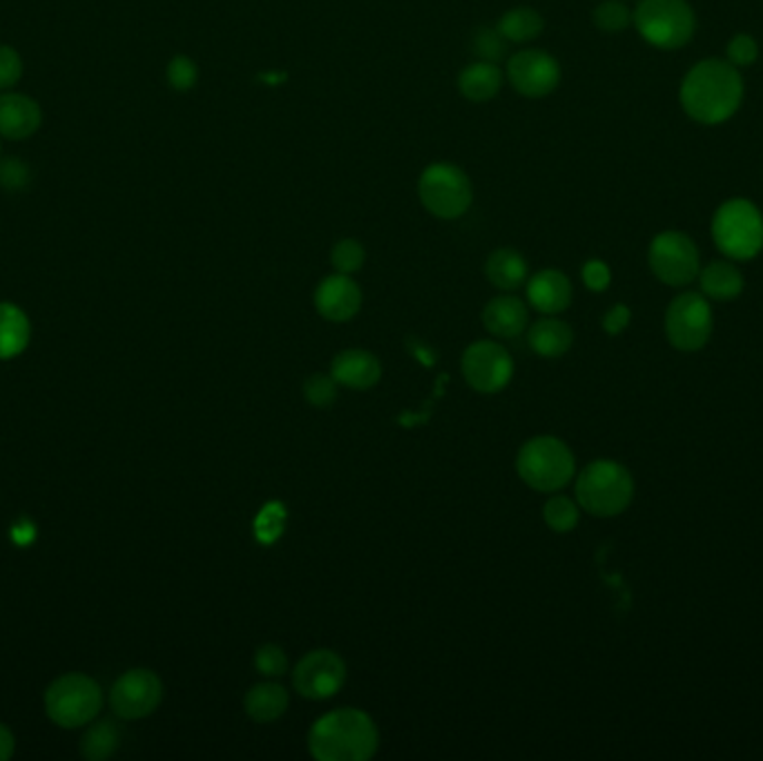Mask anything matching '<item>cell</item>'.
Here are the masks:
<instances>
[{"instance_id": "4", "label": "cell", "mask_w": 763, "mask_h": 761, "mask_svg": "<svg viewBox=\"0 0 763 761\" xmlns=\"http://www.w3.org/2000/svg\"><path fill=\"white\" fill-rule=\"evenodd\" d=\"M520 480L542 494L560 491L576 476L571 449L556 436H536L527 440L516 456Z\"/></svg>"}, {"instance_id": "12", "label": "cell", "mask_w": 763, "mask_h": 761, "mask_svg": "<svg viewBox=\"0 0 763 761\" xmlns=\"http://www.w3.org/2000/svg\"><path fill=\"white\" fill-rule=\"evenodd\" d=\"M346 683V663L333 650H313L304 654L293 670V685L297 694L311 701L335 696Z\"/></svg>"}, {"instance_id": "39", "label": "cell", "mask_w": 763, "mask_h": 761, "mask_svg": "<svg viewBox=\"0 0 763 761\" xmlns=\"http://www.w3.org/2000/svg\"><path fill=\"white\" fill-rule=\"evenodd\" d=\"M632 322V311L625 304L612 306L603 318V329L607 335H620Z\"/></svg>"}, {"instance_id": "22", "label": "cell", "mask_w": 763, "mask_h": 761, "mask_svg": "<svg viewBox=\"0 0 763 761\" xmlns=\"http://www.w3.org/2000/svg\"><path fill=\"white\" fill-rule=\"evenodd\" d=\"M288 690L275 681L253 685L244 696L246 714L257 723H273L288 710Z\"/></svg>"}, {"instance_id": "13", "label": "cell", "mask_w": 763, "mask_h": 761, "mask_svg": "<svg viewBox=\"0 0 763 761\" xmlns=\"http://www.w3.org/2000/svg\"><path fill=\"white\" fill-rule=\"evenodd\" d=\"M507 79L527 99L549 97L560 84L558 61L542 50H522L507 64Z\"/></svg>"}, {"instance_id": "28", "label": "cell", "mask_w": 763, "mask_h": 761, "mask_svg": "<svg viewBox=\"0 0 763 761\" xmlns=\"http://www.w3.org/2000/svg\"><path fill=\"white\" fill-rule=\"evenodd\" d=\"M119 728L113 721H101L92 725L84 736V757L88 759H108L119 748Z\"/></svg>"}, {"instance_id": "33", "label": "cell", "mask_w": 763, "mask_h": 761, "mask_svg": "<svg viewBox=\"0 0 763 761\" xmlns=\"http://www.w3.org/2000/svg\"><path fill=\"white\" fill-rule=\"evenodd\" d=\"M253 663H255V667H257L260 674L271 676V679L284 676V674L288 672V656H286V652H284L280 645H275V643L262 645V647L255 652V661H253Z\"/></svg>"}, {"instance_id": "19", "label": "cell", "mask_w": 763, "mask_h": 761, "mask_svg": "<svg viewBox=\"0 0 763 761\" xmlns=\"http://www.w3.org/2000/svg\"><path fill=\"white\" fill-rule=\"evenodd\" d=\"M41 126V108L23 95H0V135L8 139H28Z\"/></svg>"}, {"instance_id": "23", "label": "cell", "mask_w": 763, "mask_h": 761, "mask_svg": "<svg viewBox=\"0 0 763 761\" xmlns=\"http://www.w3.org/2000/svg\"><path fill=\"white\" fill-rule=\"evenodd\" d=\"M502 88V72L496 64L476 61L467 66L458 77L460 95L471 104H487L491 101Z\"/></svg>"}, {"instance_id": "36", "label": "cell", "mask_w": 763, "mask_h": 761, "mask_svg": "<svg viewBox=\"0 0 763 761\" xmlns=\"http://www.w3.org/2000/svg\"><path fill=\"white\" fill-rule=\"evenodd\" d=\"M21 75H23L21 57L12 48H0V90L19 84Z\"/></svg>"}, {"instance_id": "1", "label": "cell", "mask_w": 763, "mask_h": 761, "mask_svg": "<svg viewBox=\"0 0 763 761\" xmlns=\"http://www.w3.org/2000/svg\"><path fill=\"white\" fill-rule=\"evenodd\" d=\"M741 101L743 79L727 61H701L681 84V106L685 115L703 126L727 121L738 110Z\"/></svg>"}, {"instance_id": "27", "label": "cell", "mask_w": 763, "mask_h": 761, "mask_svg": "<svg viewBox=\"0 0 763 761\" xmlns=\"http://www.w3.org/2000/svg\"><path fill=\"white\" fill-rule=\"evenodd\" d=\"M542 518L551 531L567 534V531L576 529V525L580 520V505L567 496H563V494H556L545 503Z\"/></svg>"}, {"instance_id": "3", "label": "cell", "mask_w": 763, "mask_h": 761, "mask_svg": "<svg viewBox=\"0 0 763 761\" xmlns=\"http://www.w3.org/2000/svg\"><path fill=\"white\" fill-rule=\"evenodd\" d=\"M634 498V478L616 460H594L576 478V503L596 518L623 514Z\"/></svg>"}, {"instance_id": "8", "label": "cell", "mask_w": 763, "mask_h": 761, "mask_svg": "<svg viewBox=\"0 0 763 761\" xmlns=\"http://www.w3.org/2000/svg\"><path fill=\"white\" fill-rule=\"evenodd\" d=\"M104 703L101 687L86 674H66L57 679L46 694V708L55 723L77 728L92 721Z\"/></svg>"}, {"instance_id": "14", "label": "cell", "mask_w": 763, "mask_h": 761, "mask_svg": "<svg viewBox=\"0 0 763 761\" xmlns=\"http://www.w3.org/2000/svg\"><path fill=\"white\" fill-rule=\"evenodd\" d=\"M164 699L162 679L153 670H130L113 687V710L124 719L153 714Z\"/></svg>"}, {"instance_id": "10", "label": "cell", "mask_w": 763, "mask_h": 761, "mask_svg": "<svg viewBox=\"0 0 763 761\" xmlns=\"http://www.w3.org/2000/svg\"><path fill=\"white\" fill-rule=\"evenodd\" d=\"M647 262L654 277L667 286H687L701 271L696 244L678 231L656 235L649 244Z\"/></svg>"}, {"instance_id": "24", "label": "cell", "mask_w": 763, "mask_h": 761, "mask_svg": "<svg viewBox=\"0 0 763 761\" xmlns=\"http://www.w3.org/2000/svg\"><path fill=\"white\" fill-rule=\"evenodd\" d=\"M485 275L496 289L516 291L527 284L529 266H527V260L518 251L498 248L487 257Z\"/></svg>"}, {"instance_id": "20", "label": "cell", "mask_w": 763, "mask_h": 761, "mask_svg": "<svg viewBox=\"0 0 763 761\" xmlns=\"http://www.w3.org/2000/svg\"><path fill=\"white\" fill-rule=\"evenodd\" d=\"M698 286L712 302H732L743 293L745 280L732 262L716 260L698 271Z\"/></svg>"}, {"instance_id": "11", "label": "cell", "mask_w": 763, "mask_h": 761, "mask_svg": "<svg viewBox=\"0 0 763 761\" xmlns=\"http://www.w3.org/2000/svg\"><path fill=\"white\" fill-rule=\"evenodd\" d=\"M462 375L478 393H500L513 378V358L498 342H473L462 355Z\"/></svg>"}, {"instance_id": "25", "label": "cell", "mask_w": 763, "mask_h": 761, "mask_svg": "<svg viewBox=\"0 0 763 761\" xmlns=\"http://www.w3.org/2000/svg\"><path fill=\"white\" fill-rule=\"evenodd\" d=\"M30 342V320L14 304H0V360L26 351Z\"/></svg>"}, {"instance_id": "41", "label": "cell", "mask_w": 763, "mask_h": 761, "mask_svg": "<svg viewBox=\"0 0 763 761\" xmlns=\"http://www.w3.org/2000/svg\"><path fill=\"white\" fill-rule=\"evenodd\" d=\"M12 752H14V736L3 723H0V761L10 759Z\"/></svg>"}, {"instance_id": "35", "label": "cell", "mask_w": 763, "mask_h": 761, "mask_svg": "<svg viewBox=\"0 0 763 761\" xmlns=\"http://www.w3.org/2000/svg\"><path fill=\"white\" fill-rule=\"evenodd\" d=\"M756 57H759V46L750 35H736L727 43V64H732L734 68L752 66Z\"/></svg>"}, {"instance_id": "38", "label": "cell", "mask_w": 763, "mask_h": 761, "mask_svg": "<svg viewBox=\"0 0 763 761\" xmlns=\"http://www.w3.org/2000/svg\"><path fill=\"white\" fill-rule=\"evenodd\" d=\"M28 179H30V170L23 162L10 159L0 166V186H6L10 191H19L28 184Z\"/></svg>"}, {"instance_id": "2", "label": "cell", "mask_w": 763, "mask_h": 761, "mask_svg": "<svg viewBox=\"0 0 763 761\" xmlns=\"http://www.w3.org/2000/svg\"><path fill=\"white\" fill-rule=\"evenodd\" d=\"M375 721L358 708H338L320 716L309 732V750L317 761H366L378 752Z\"/></svg>"}, {"instance_id": "18", "label": "cell", "mask_w": 763, "mask_h": 761, "mask_svg": "<svg viewBox=\"0 0 763 761\" xmlns=\"http://www.w3.org/2000/svg\"><path fill=\"white\" fill-rule=\"evenodd\" d=\"M529 322V311L520 297L513 295H498L482 309V324L485 329L502 340L518 338L525 333Z\"/></svg>"}, {"instance_id": "40", "label": "cell", "mask_w": 763, "mask_h": 761, "mask_svg": "<svg viewBox=\"0 0 763 761\" xmlns=\"http://www.w3.org/2000/svg\"><path fill=\"white\" fill-rule=\"evenodd\" d=\"M12 538L19 543V545H30L35 538H37V527L32 523H21L14 527L12 531Z\"/></svg>"}, {"instance_id": "31", "label": "cell", "mask_w": 763, "mask_h": 761, "mask_svg": "<svg viewBox=\"0 0 763 761\" xmlns=\"http://www.w3.org/2000/svg\"><path fill=\"white\" fill-rule=\"evenodd\" d=\"M632 23V12L620 0H605L594 10V26L603 32H623Z\"/></svg>"}, {"instance_id": "30", "label": "cell", "mask_w": 763, "mask_h": 761, "mask_svg": "<svg viewBox=\"0 0 763 761\" xmlns=\"http://www.w3.org/2000/svg\"><path fill=\"white\" fill-rule=\"evenodd\" d=\"M366 262V251L358 240H340L331 251V264L342 275L358 273Z\"/></svg>"}, {"instance_id": "7", "label": "cell", "mask_w": 763, "mask_h": 761, "mask_svg": "<svg viewBox=\"0 0 763 761\" xmlns=\"http://www.w3.org/2000/svg\"><path fill=\"white\" fill-rule=\"evenodd\" d=\"M418 197L433 217L458 219L471 208L473 186L462 168L449 162H438L420 175Z\"/></svg>"}, {"instance_id": "26", "label": "cell", "mask_w": 763, "mask_h": 761, "mask_svg": "<svg viewBox=\"0 0 763 761\" xmlns=\"http://www.w3.org/2000/svg\"><path fill=\"white\" fill-rule=\"evenodd\" d=\"M496 28L509 43H529L542 35L545 19L531 8H513L500 17Z\"/></svg>"}, {"instance_id": "6", "label": "cell", "mask_w": 763, "mask_h": 761, "mask_svg": "<svg viewBox=\"0 0 763 761\" xmlns=\"http://www.w3.org/2000/svg\"><path fill=\"white\" fill-rule=\"evenodd\" d=\"M632 23L638 35L658 50H678L689 43L696 17L685 0H640Z\"/></svg>"}, {"instance_id": "5", "label": "cell", "mask_w": 763, "mask_h": 761, "mask_svg": "<svg viewBox=\"0 0 763 761\" xmlns=\"http://www.w3.org/2000/svg\"><path fill=\"white\" fill-rule=\"evenodd\" d=\"M712 237L732 262L754 260L763 251V215L747 199H730L712 217Z\"/></svg>"}, {"instance_id": "37", "label": "cell", "mask_w": 763, "mask_h": 761, "mask_svg": "<svg viewBox=\"0 0 763 761\" xmlns=\"http://www.w3.org/2000/svg\"><path fill=\"white\" fill-rule=\"evenodd\" d=\"M583 284L594 291V293H603L609 289L612 284V271L605 262L600 260H589L585 266H583Z\"/></svg>"}, {"instance_id": "15", "label": "cell", "mask_w": 763, "mask_h": 761, "mask_svg": "<svg viewBox=\"0 0 763 761\" xmlns=\"http://www.w3.org/2000/svg\"><path fill=\"white\" fill-rule=\"evenodd\" d=\"M315 309L329 322H349L362 309V291L351 275H329L315 289Z\"/></svg>"}, {"instance_id": "34", "label": "cell", "mask_w": 763, "mask_h": 761, "mask_svg": "<svg viewBox=\"0 0 763 761\" xmlns=\"http://www.w3.org/2000/svg\"><path fill=\"white\" fill-rule=\"evenodd\" d=\"M197 79H199V70H197V66H195L193 59L179 55V57H175V59L170 61V66H168V84H170L177 92H188V90H193L195 84H197Z\"/></svg>"}, {"instance_id": "32", "label": "cell", "mask_w": 763, "mask_h": 761, "mask_svg": "<svg viewBox=\"0 0 763 761\" xmlns=\"http://www.w3.org/2000/svg\"><path fill=\"white\" fill-rule=\"evenodd\" d=\"M338 387L333 375L315 373L304 382V400L315 409H331L338 400Z\"/></svg>"}, {"instance_id": "16", "label": "cell", "mask_w": 763, "mask_h": 761, "mask_svg": "<svg viewBox=\"0 0 763 761\" xmlns=\"http://www.w3.org/2000/svg\"><path fill=\"white\" fill-rule=\"evenodd\" d=\"M331 375L340 387L353 391H369L382 378L380 360L364 349H346L333 358Z\"/></svg>"}, {"instance_id": "29", "label": "cell", "mask_w": 763, "mask_h": 761, "mask_svg": "<svg viewBox=\"0 0 763 761\" xmlns=\"http://www.w3.org/2000/svg\"><path fill=\"white\" fill-rule=\"evenodd\" d=\"M471 50L478 61L498 66L507 57L509 41L498 32V28H478L471 39Z\"/></svg>"}, {"instance_id": "21", "label": "cell", "mask_w": 763, "mask_h": 761, "mask_svg": "<svg viewBox=\"0 0 763 761\" xmlns=\"http://www.w3.org/2000/svg\"><path fill=\"white\" fill-rule=\"evenodd\" d=\"M527 342L536 355L556 360V358H563L571 349L574 331L567 322L558 318H540L536 324H531L527 333Z\"/></svg>"}, {"instance_id": "9", "label": "cell", "mask_w": 763, "mask_h": 761, "mask_svg": "<svg viewBox=\"0 0 763 761\" xmlns=\"http://www.w3.org/2000/svg\"><path fill=\"white\" fill-rule=\"evenodd\" d=\"M714 329L712 306L703 293H681L665 311V335L681 353L701 351Z\"/></svg>"}, {"instance_id": "17", "label": "cell", "mask_w": 763, "mask_h": 761, "mask_svg": "<svg viewBox=\"0 0 763 761\" xmlns=\"http://www.w3.org/2000/svg\"><path fill=\"white\" fill-rule=\"evenodd\" d=\"M527 302L542 315H558L571 304V282L556 269H545L527 280Z\"/></svg>"}]
</instances>
